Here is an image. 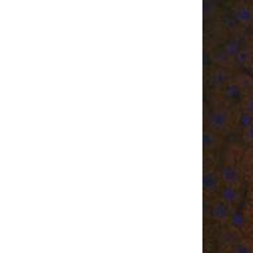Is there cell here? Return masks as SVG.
Instances as JSON below:
<instances>
[{
	"label": "cell",
	"mask_w": 253,
	"mask_h": 253,
	"mask_svg": "<svg viewBox=\"0 0 253 253\" xmlns=\"http://www.w3.org/2000/svg\"><path fill=\"white\" fill-rule=\"evenodd\" d=\"M223 198H224L228 203H233L236 202L237 198H238V194H237V191L233 187L228 186L225 187L224 191H223Z\"/></svg>",
	"instance_id": "obj_2"
},
{
	"label": "cell",
	"mask_w": 253,
	"mask_h": 253,
	"mask_svg": "<svg viewBox=\"0 0 253 253\" xmlns=\"http://www.w3.org/2000/svg\"><path fill=\"white\" fill-rule=\"evenodd\" d=\"M223 178H224L227 184H234V182H237V180H238V173H237V171L234 170V169H232V167H227V169L223 171Z\"/></svg>",
	"instance_id": "obj_1"
},
{
	"label": "cell",
	"mask_w": 253,
	"mask_h": 253,
	"mask_svg": "<svg viewBox=\"0 0 253 253\" xmlns=\"http://www.w3.org/2000/svg\"><path fill=\"white\" fill-rule=\"evenodd\" d=\"M247 112L250 113L251 115H253V98H251L250 100L247 101Z\"/></svg>",
	"instance_id": "obj_6"
},
{
	"label": "cell",
	"mask_w": 253,
	"mask_h": 253,
	"mask_svg": "<svg viewBox=\"0 0 253 253\" xmlns=\"http://www.w3.org/2000/svg\"><path fill=\"white\" fill-rule=\"evenodd\" d=\"M214 215L216 219H224L228 215V209L224 205H218L214 210Z\"/></svg>",
	"instance_id": "obj_3"
},
{
	"label": "cell",
	"mask_w": 253,
	"mask_h": 253,
	"mask_svg": "<svg viewBox=\"0 0 253 253\" xmlns=\"http://www.w3.org/2000/svg\"><path fill=\"white\" fill-rule=\"evenodd\" d=\"M243 221H245V219L242 218V215H239V214H234L233 218H232V223H233L236 227H241V225L243 224Z\"/></svg>",
	"instance_id": "obj_4"
},
{
	"label": "cell",
	"mask_w": 253,
	"mask_h": 253,
	"mask_svg": "<svg viewBox=\"0 0 253 253\" xmlns=\"http://www.w3.org/2000/svg\"><path fill=\"white\" fill-rule=\"evenodd\" d=\"M246 137L250 142H253V123L250 126H247V130H246Z\"/></svg>",
	"instance_id": "obj_5"
}]
</instances>
